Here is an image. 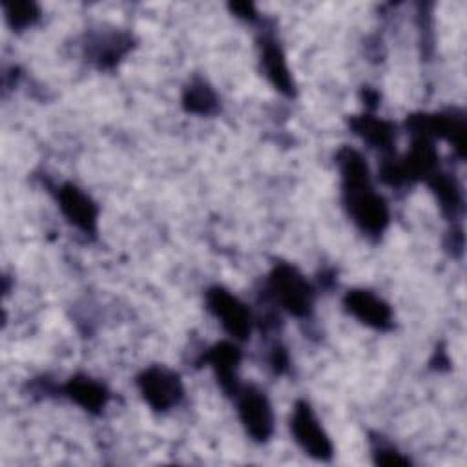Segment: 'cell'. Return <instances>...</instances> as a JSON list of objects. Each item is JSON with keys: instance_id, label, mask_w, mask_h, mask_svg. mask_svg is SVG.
<instances>
[{"instance_id": "4", "label": "cell", "mask_w": 467, "mask_h": 467, "mask_svg": "<svg viewBox=\"0 0 467 467\" xmlns=\"http://www.w3.org/2000/svg\"><path fill=\"white\" fill-rule=\"evenodd\" d=\"M290 429L296 441L308 456L323 462L332 458V441L306 401H296L290 418Z\"/></svg>"}, {"instance_id": "12", "label": "cell", "mask_w": 467, "mask_h": 467, "mask_svg": "<svg viewBox=\"0 0 467 467\" xmlns=\"http://www.w3.org/2000/svg\"><path fill=\"white\" fill-rule=\"evenodd\" d=\"M64 394L75 401L78 407H82L84 410L88 412H100L106 403H108V390L102 383H99L97 379L89 378V376H84V374H78V376H73L67 379V383L62 387Z\"/></svg>"}, {"instance_id": "8", "label": "cell", "mask_w": 467, "mask_h": 467, "mask_svg": "<svg viewBox=\"0 0 467 467\" xmlns=\"http://www.w3.org/2000/svg\"><path fill=\"white\" fill-rule=\"evenodd\" d=\"M58 208L66 215V219L75 224L84 234L93 235L97 232V217L99 208L91 201L88 193H84L78 186L71 182H64L57 188Z\"/></svg>"}, {"instance_id": "6", "label": "cell", "mask_w": 467, "mask_h": 467, "mask_svg": "<svg viewBox=\"0 0 467 467\" xmlns=\"http://www.w3.org/2000/svg\"><path fill=\"white\" fill-rule=\"evenodd\" d=\"M206 306L219 319L223 328L235 339H246L252 328V314L248 306L223 286L206 292Z\"/></svg>"}, {"instance_id": "16", "label": "cell", "mask_w": 467, "mask_h": 467, "mask_svg": "<svg viewBox=\"0 0 467 467\" xmlns=\"http://www.w3.org/2000/svg\"><path fill=\"white\" fill-rule=\"evenodd\" d=\"M182 106L186 111L195 113V115H210L217 111L219 100L215 91L202 80V78H193L182 93Z\"/></svg>"}, {"instance_id": "13", "label": "cell", "mask_w": 467, "mask_h": 467, "mask_svg": "<svg viewBox=\"0 0 467 467\" xmlns=\"http://www.w3.org/2000/svg\"><path fill=\"white\" fill-rule=\"evenodd\" d=\"M354 133L363 137L370 146L379 150H390L396 140V128L390 120H383L374 115H356L350 119Z\"/></svg>"}, {"instance_id": "5", "label": "cell", "mask_w": 467, "mask_h": 467, "mask_svg": "<svg viewBox=\"0 0 467 467\" xmlns=\"http://www.w3.org/2000/svg\"><path fill=\"white\" fill-rule=\"evenodd\" d=\"M235 398L239 420L248 436L255 441H266L274 431V412L265 392L255 387H244L239 389Z\"/></svg>"}, {"instance_id": "1", "label": "cell", "mask_w": 467, "mask_h": 467, "mask_svg": "<svg viewBox=\"0 0 467 467\" xmlns=\"http://www.w3.org/2000/svg\"><path fill=\"white\" fill-rule=\"evenodd\" d=\"M268 288L275 301L292 316L306 317L314 306V288L292 265L279 263L268 277Z\"/></svg>"}, {"instance_id": "17", "label": "cell", "mask_w": 467, "mask_h": 467, "mask_svg": "<svg viewBox=\"0 0 467 467\" xmlns=\"http://www.w3.org/2000/svg\"><path fill=\"white\" fill-rule=\"evenodd\" d=\"M4 11L7 22L15 29H24L40 16V11L33 2H4Z\"/></svg>"}, {"instance_id": "3", "label": "cell", "mask_w": 467, "mask_h": 467, "mask_svg": "<svg viewBox=\"0 0 467 467\" xmlns=\"http://www.w3.org/2000/svg\"><path fill=\"white\" fill-rule=\"evenodd\" d=\"M137 387L144 401L153 410H161V412L175 407L184 394L181 376L175 370L162 365H153L144 368L137 376Z\"/></svg>"}, {"instance_id": "14", "label": "cell", "mask_w": 467, "mask_h": 467, "mask_svg": "<svg viewBox=\"0 0 467 467\" xmlns=\"http://www.w3.org/2000/svg\"><path fill=\"white\" fill-rule=\"evenodd\" d=\"M131 36L126 33H108L97 36L89 46V55L99 64V67H111L115 66L130 49H131Z\"/></svg>"}, {"instance_id": "2", "label": "cell", "mask_w": 467, "mask_h": 467, "mask_svg": "<svg viewBox=\"0 0 467 467\" xmlns=\"http://www.w3.org/2000/svg\"><path fill=\"white\" fill-rule=\"evenodd\" d=\"M345 206L352 221L368 235H381L389 224V206L385 199L374 192L370 182L343 188Z\"/></svg>"}, {"instance_id": "10", "label": "cell", "mask_w": 467, "mask_h": 467, "mask_svg": "<svg viewBox=\"0 0 467 467\" xmlns=\"http://www.w3.org/2000/svg\"><path fill=\"white\" fill-rule=\"evenodd\" d=\"M204 361L210 363V367L215 372L217 383L228 396H235L239 392V381H237V368L241 361V352L234 343L221 341L208 348L204 354Z\"/></svg>"}, {"instance_id": "19", "label": "cell", "mask_w": 467, "mask_h": 467, "mask_svg": "<svg viewBox=\"0 0 467 467\" xmlns=\"http://www.w3.org/2000/svg\"><path fill=\"white\" fill-rule=\"evenodd\" d=\"M232 9L237 13V16L246 18V20H254L257 16V13H255L252 4H234Z\"/></svg>"}, {"instance_id": "7", "label": "cell", "mask_w": 467, "mask_h": 467, "mask_svg": "<svg viewBox=\"0 0 467 467\" xmlns=\"http://www.w3.org/2000/svg\"><path fill=\"white\" fill-rule=\"evenodd\" d=\"M407 128L414 137H440L449 140L458 148L460 153H463L465 144V117L463 113H420L410 115L407 119Z\"/></svg>"}, {"instance_id": "9", "label": "cell", "mask_w": 467, "mask_h": 467, "mask_svg": "<svg viewBox=\"0 0 467 467\" xmlns=\"http://www.w3.org/2000/svg\"><path fill=\"white\" fill-rule=\"evenodd\" d=\"M343 305L347 312H350L358 321L370 328L389 330L392 327V310L389 303H385L370 290H348L343 297Z\"/></svg>"}, {"instance_id": "15", "label": "cell", "mask_w": 467, "mask_h": 467, "mask_svg": "<svg viewBox=\"0 0 467 467\" xmlns=\"http://www.w3.org/2000/svg\"><path fill=\"white\" fill-rule=\"evenodd\" d=\"M425 181L431 186V190L434 192V195L438 197L443 212L456 215L462 210V190L451 173H445L438 168Z\"/></svg>"}, {"instance_id": "11", "label": "cell", "mask_w": 467, "mask_h": 467, "mask_svg": "<svg viewBox=\"0 0 467 467\" xmlns=\"http://www.w3.org/2000/svg\"><path fill=\"white\" fill-rule=\"evenodd\" d=\"M261 66L265 69L266 78L285 95H294V80L290 69L286 66L285 53L281 46L270 38L263 36L261 40Z\"/></svg>"}, {"instance_id": "18", "label": "cell", "mask_w": 467, "mask_h": 467, "mask_svg": "<svg viewBox=\"0 0 467 467\" xmlns=\"http://www.w3.org/2000/svg\"><path fill=\"white\" fill-rule=\"evenodd\" d=\"M374 458H376V463H379V465H407L409 463L407 458H403L398 451L389 449V447H378L374 451Z\"/></svg>"}]
</instances>
